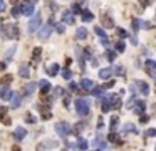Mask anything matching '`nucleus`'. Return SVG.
I'll list each match as a JSON object with an SVG mask.
<instances>
[{
  "mask_svg": "<svg viewBox=\"0 0 156 151\" xmlns=\"http://www.w3.org/2000/svg\"><path fill=\"white\" fill-rule=\"evenodd\" d=\"M148 136H156V129H148Z\"/></svg>",
  "mask_w": 156,
  "mask_h": 151,
  "instance_id": "nucleus-54",
  "label": "nucleus"
},
{
  "mask_svg": "<svg viewBox=\"0 0 156 151\" xmlns=\"http://www.w3.org/2000/svg\"><path fill=\"white\" fill-rule=\"evenodd\" d=\"M118 124H119V118H118V116H113V118H111V122H109V129L116 131L118 129Z\"/></svg>",
  "mask_w": 156,
  "mask_h": 151,
  "instance_id": "nucleus-26",
  "label": "nucleus"
},
{
  "mask_svg": "<svg viewBox=\"0 0 156 151\" xmlns=\"http://www.w3.org/2000/svg\"><path fill=\"white\" fill-rule=\"evenodd\" d=\"M5 65H7V64H4V62H0V69H2V71L5 69Z\"/></svg>",
  "mask_w": 156,
  "mask_h": 151,
  "instance_id": "nucleus-56",
  "label": "nucleus"
},
{
  "mask_svg": "<svg viewBox=\"0 0 156 151\" xmlns=\"http://www.w3.org/2000/svg\"><path fill=\"white\" fill-rule=\"evenodd\" d=\"M54 128H55V133H57L61 138H65L67 134L71 133V124H67V122H64V121L57 122Z\"/></svg>",
  "mask_w": 156,
  "mask_h": 151,
  "instance_id": "nucleus-5",
  "label": "nucleus"
},
{
  "mask_svg": "<svg viewBox=\"0 0 156 151\" xmlns=\"http://www.w3.org/2000/svg\"><path fill=\"white\" fill-rule=\"evenodd\" d=\"M81 12H82V10H81V5L74 4L72 5V14H81Z\"/></svg>",
  "mask_w": 156,
  "mask_h": 151,
  "instance_id": "nucleus-44",
  "label": "nucleus"
},
{
  "mask_svg": "<svg viewBox=\"0 0 156 151\" xmlns=\"http://www.w3.org/2000/svg\"><path fill=\"white\" fill-rule=\"evenodd\" d=\"M62 92H64V91H62V89H61V87H59V86H57V87H55V89H54V96H55V97H57V96H62Z\"/></svg>",
  "mask_w": 156,
  "mask_h": 151,
  "instance_id": "nucleus-47",
  "label": "nucleus"
},
{
  "mask_svg": "<svg viewBox=\"0 0 156 151\" xmlns=\"http://www.w3.org/2000/svg\"><path fill=\"white\" fill-rule=\"evenodd\" d=\"M39 89L42 91V94H47L49 91H51V82H49L47 79H42L39 82Z\"/></svg>",
  "mask_w": 156,
  "mask_h": 151,
  "instance_id": "nucleus-15",
  "label": "nucleus"
},
{
  "mask_svg": "<svg viewBox=\"0 0 156 151\" xmlns=\"http://www.w3.org/2000/svg\"><path fill=\"white\" fill-rule=\"evenodd\" d=\"M139 121H141V124H146V122L149 121V116H146L144 112H143V116H141V119H139Z\"/></svg>",
  "mask_w": 156,
  "mask_h": 151,
  "instance_id": "nucleus-46",
  "label": "nucleus"
},
{
  "mask_svg": "<svg viewBox=\"0 0 156 151\" xmlns=\"http://www.w3.org/2000/svg\"><path fill=\"white\" fill-rule=\"evenodd\" d=\"M40 55H42V49H40V47H35L34 52H32V62L34 64H37V62L40 61Z\"/></svg>",
  "mask_w": 156,
  "mask_h": 151,
  "instance_id": "nucleus-22",
  "label": "nucleus"
},
{
  "mask_svg": "<svg viewBox=\"0 0 156 151\" xmlns=\"http://www.w3.org/2000/svg\"><path fill=\"white\" fill-rule=\"evenodd\" d=\"M69 91H72V92H74V91H77V84L76 82H71L69 84Z\"/></svg>",
  "mask_w": 156,
  "mask_h": 151,
  "instance_id": "nucleus-51",
  "label": "nucleus"
},
{
  "mask_svg": "<svg viewBox=\"0 0 156 151\" xmlns=\"http://www.w3.org/2000/svg\"><path fill=\"white\" fill-rule=\"evenodd\" d=\"M108 101H109V104H111V109L121 108V94H111V96H108Z\"/></svg>",
  "mask_w": 156,
  "mask_h": 151,
  "instance_id": "nucleus-6",
  "label": "nucleus"
},
{
  "mask_svg": "<svg viewBox=\"0 0 156 151\" xmlns=\"http://www.w3.org/2000/svg\"><path fill=\"white\" fill-rule=\"evenodd\" d=\"M153 0H139V4L143 5V7H148V5H151Z\"/></svg>",
  "mask_w": 156,
  "mask_h": 151,
  "instance_id": "nucleus-48",
  "label": "nucleus"
},
{
  "mask_svg": "<svg viewBox=\"0 0 156 151\" xmlns=\"http://www.w3.org/2000/svg\"><path fill=\"white\" fill-rule=\"evenodd\" d=\"M25 121L27 122H35V118H34V116H30V114H27L25 116Z\"/></svg>",
  "mask_w": 156,
  "mask_h": 151,
  "instance_id": "nucleus-50",
  "label": "nucleus"
},
{
  "mask_svg": "<svg viewBox=\"0 0 156 151\" xmlns=\"http://www.w3.org/2000/svg\"><path fill=\"white\" fill-rule=\"evenodd\" d=\"M91 94H92V96H96V97H101L102 94H104V87H102V86H98V87L92 86L91 87Z\"/></svg>",
  "mask_w": 156,
  "mask_h": 151,
  "instance_id": "nucleus-23",
  "label": "nucleus"
},
{
  "mask_svg": "<svg viewBox=\"0 0 156 151\" xmlns=\"http://www.w3.org/2000/svg\"><path fill=\"white\" fill-rule=\"evenodd\" d=\"M94 32H96V35H99L102 39V37H106V34H104V30L101 29V27H98V25H96L94 27Z\"/></svg>",
  "mask_w": 156,
  "mask_h": 151,
  "instance_id": "nucleus-39",
  "label": "nucleus"
},
{
  "mask_svg": "<svg viewBox=\"0 0 156 151\" xmlns=\"http://www.w3.org/2000/svg\"><path fill=\"white\" fill-rule=\"evenodd\" d=\"M106 57H108L109 62H113L114 59H116V52H114V50H106Z\"/></svg>",
  "mask_w": 156,
  "mask_h": 151,
  "instance_id": "nucleus-37",
  "label": "nucleus"
},
{
  "mask_svg": "<svg viewBox=\"0 0 156 151\" xmlns=\"http://www.w3.org/2000/svg\"><path fill=\"white\" fill-rule=\"evenodd\" d=\"M102 106H101V109H102V112H109L111 111V104H109V101H108V96L106 97H102Z\"/></svg>",
  "mask_w": 156,
  "mask_h": 151,
  "instance_id": "nucleus-27",
  "label": "nucleus"
},
{
  "mask_svg": "<svg viewBox=\"0 0 156 151\" xmlns=\"http://www.w3.org/2000/svg\"><path fill=\"white\" fill-rule=\"evenodd\" d=\"M134 104H136V99H134V97H131V99L126 102V108H133Z\"/></svg>",
  "mask_w": 156,
  "mask_h": 151,
  "instance_id": "nucleus-45",
  "label": "nucleus"
},
{
  "mask_svg": "<svg viewBox=\"0 0 156 151\" xmlns=\"http://www.w3.org/2000/svg\"><path fill=\"white\" fill-rule=\"evenodd\" d=\"M141 25L144 27V29H153V24H151V22H141Z\"/></svg>",
  "mask_w": 156,
  "mask_h": 151,
  "instance_id": "nucleus-49",
  "label": "nucleus"
},
{
  "mask_svg": "<svg viewBox=\"0 0 156 151\" xmlns=\"http://www.w3.org/2000/svg\"><path fill=\"white\" fill-rule=\"evenodd\" d=\"M59 72H61V67H59L57 62H55V64H51V65H49V69H47V74H49V76H52V77H54V76H57Z\"/></svg>",
  "mask_w": 156,
  "mask_h": 151,
  "instance_id": "nucleus-18",
  "label": "nucleus"
},
{
  "mask_svg": "<svg viewBox=\"0 0 156 151\" xmlns=\"http://www.w3.org/2000/svg\"><path fill=\"white\" fill-rule=\"evenodd\" d=\"M54 27H55V30H57L59 34H64L65 32V25L64 24H55Z\"/></svg>",
  "mask_w": 156,
  "mask_h": 151,
  "instance_id": "nucleus-40",
  "label": "nucleus"
},
{
  "mask_svg": "<svg viewBox=\"0 0 156 151\" xmlns=\"http://www.w3.org/2000/svg\"><path fill=\"white\" fill-rule=\"evenodd\" d=\"M5 10V0H0V14Z\"/></svg>",
  "mask_w": 156,
  "mask_h": 151,
  "instance_id": "nucleus-52",
  "label": "nucleus"
},
{
  "mask_svg": "<svg viewBox=\"0 0 156 151\" xmlns=\"http://www.w3.org/2000/svg\"><path fill=\"white\" fill-rule=\"evenodd\" d=\"M134 84H136V86H139V91H141L143 96H148V94H149L148 82H144V81H134Z\"/></svg>",
  "mask_w": 156,
  "mask_h": 151,
  "instance_id": "nucleus-12",
  "label": "nucleus"
},
{
  "mask_svg": "<svg viewBox=\"0 0 156 151\" xmlns=\"http://www.w3.org/2000/svg\"><path fill=\"white\" fill-rule=\"evenodd\" d=\"M114 47H116V52H124V49H126V44H124L123 40H118Z\"/></svg>",
  "mask_w": 156,
  "mask_h": 151,
  "instance_id": "nucleus-35",
  "label": "nucleus"
},
{
  "mask_svg": "<svg viewBox=\"0 0 156 151\" xmlns=\"http://www.w3.org/2000/svg\"><path fill=\"white\" fill-rule=\"evenodd\" d=\"M113 74H116V76H121L123 77L126 72H124V67L123 65H114V69H113Z\"/></svg>",
  "mask_w": 156,
  "mask_h": 151,
  "instance_id": "nucleus-31",
  "label": "nucleus"
},
{
  "mask_svg": "<svg viewBox=\"0 0 156 151\" xmlns=\"http://www.w3.org/2000/svg\"><path fill=\"white\" fill-rule=\"evenodd\" d=\"M15 50H17V47H10V49H8V52L5 54V61H7V62L12 61V57H14V54H15Z\"/></svg>",
  "mask_w": 156,
  "mask_h": 151,
  "instance_id": "nucleus-33",
  "label": "nucleus"
},
{
  "mask_svg": "<svg viewBox=\"0 0 156 151\" xmlns=\"http://www.w3.org/2000/svg\"><path fill=\"white\" fill-rule=\"evenodd\" d=\"M10 96H12V92H10V89H8V86H2L0 87V97L4 101H8L10 99Z\"/></svg>",
  "mask_w": 156,
  "mask_h": 151,
  "instance_id": "nucleus-14",
  "label": "nucleus"
},
{
  "mask_svg": "<svg viewBox=\"0 0 156 151\" xmlns=\"http://www.w3.org/2000/svg\"><path fill=\"white\" fill-rule=\"evenodd\" d=\"M20 7H22V14H24V15H27V17H30V15L34 14V10H35V7H34V4H32V2H27V4L20 5Z\"/></svg>",
  "mask_w": 156,
  "mask_h": 151,
  "instance_id": "nucleus-11",
  "label": "nucleus"
},
{
  "mask_svg": "<svg viewBox=\"0 0 156 151\" xmlns=\"http://www.w3.org/2000/svg\"><path fill=\"white\" fill-rule=\"evenodd\" d=\"M62 22H64L65 25H72L74 22H76L74 14H72L71 10H64V12H62Z\"/></svg>",
  "mask_w": 156,
  "mask_h": 151,
  "instance_id": "nucleus-8",
  "label": "nucleus"
},
{
  "mask_svg": "<svg viewBox=\"0 0 156 151\" xmlns=\"http://www.w3.org/2000/svg\"><path fill=\"white\" fill-rule=\"evenodd\" d=\"M18 74H20L22 77H29V76H30V69L27 67V65H22V67L18 69Z\"/></svg>",
  "mask_w": 156,
  "mask_h": 151,
  "instance_id": "nucleus-30",
  "label": "nucleus"
},
{
  "mask_svg": "<svg viewBox=\"0 0 156 151\" xmlns=\"http://www.w3.org/2000/svg\"><path fill=\"white\" fill-rule=\"evenodd\" d=\"M14 136H15V139H17V141H22L24 138L27 136L25 128H17V129H15V133H14Z\"/></svg>",
  "mask_w": 156,
  "mask_h": 151,
  "instance_id": "nucleus-17",
  "label": "nucleus"
},
{
  "mask_svg": "<svg viewBox=\"0 0 156 151\" xmlns=\"http://www.w3.org/2000/svg\"><path fill=\"white\" fill-rule=\"evenodd\" d=\"M4 34H5L7 39H18L20 30H18V27L15 24H5L4 25Z\"/></svg>",
  "mask_w": 156,
  "mask_h": 151,
  "instance_id": "nucleus-1",
  "label": "nucleus"
},
{
  "mask_svg": "<svg viewBox=\"0 0 156 151\" xmlns=\"http://www.w3.org/2000/svg\"><path fill=\"white\" fill-rule=\"evenodd\" d=\"M10 99H12V108H18V106H20V94L12 92Z\"/></svg>",
  "mask_w": 156,
  "mask_h": 151,
  "instance_id": "nucleus-24",
  "label": "nucleus"
},
{
  "mask_svg": "<svg viewBox=\"0 0 156 151\" xmlns=\"http://www.w3.org/2000/svg\"><path fill=\"white\" fill-rule=\"evenodd\" d=\"M7 111H8V109L5 108V106H0V121H2L5 116H7Z\"/></svg>",
  "mask_w": 156,
  "mask_h": 151,
  "instance_id": "nucleus-43",
  "label": "nucleus"
},
{
  "mask_svg": "<svg viewBox=\"0 0 156 151\" xmlns=\"http://www.w3.org/2000/svg\"><path fill=\"white\" fill-rule=\"evenodd\" d=\"M131 27H133V32H138L139 30V27H141V20H139V18H133V20H131Z\"/></svg>",
  "mask_w": 156,
  "mask_h": 151,
  "instance_id": "nucleus-28",
  "label": "nucleus"
},
{
  "mask_svg": "<svg viewBox=\"0 0 156 151\" xmlns=\"http://www.w3.org/2000/svg\"><path fill=\"white\" fill-rule=\"evenodd\" d=\"M10 82H12V76H10V74H7V76L4 77V81H2V86H8Z\"/></svg>",
  "mask_w": 156,
  "mask_h": 151,
  "instance_id": "nucleus-42",
  "label": "nucleus"
},
{
  "mask_svg": "<svg viewBox=\"0 0 156 151\" xmlns=\"http://www.w3.org/2000/svg\"><path fill=\"white\" fill-rule=\"evenodd\" d=\"M77 148H79V149H87V141L81 138V139L77 141Z\"/></svg>",
  "mask_w": 156,
  "mask_h": 151,
  "instance_id": "nucleus-38",
  "label": "nucleus"
},
{
  "mask_svg": "<svg viewBox=\"0 0 156 151\" xmlns=\"http://www.w3.org/2000/svg\"><path fill=\"white\" fill-rule=\"evenodd\" d=\"M116 34H118V35H119V37H121V39H126V37H128V35H129V34H128V32H126V30H124V29H123V27H118V29H116Z\"/></svg>",
  "mask_w": 156,
  "mask_h": 151,
  "instance_id": "nucleus-36",
  "label": "nucleus"
},
{
  "mask_svg": "<svg viewBox=\"0 0 156 151\" xmlns=\"http://www.w3.org/2000/svg\"><path fill=\"white\" fill-rule=\"evenodd\" d=\"M29 2H32V4H35V2H37V0H29Z\"/></svg>",
  "mask_w": 156,
  "mask_h": 151,
  "instance_id": "nucleus-58",
  "label": "nucleus"
},
{
  "mask_svg": "<svg viewBox=\"0 0 156 151\" xmlns=\"http://www.w3.org/2000/svg\"><path fill=\"white\" fill-rule=\"evenodd\" d=\"M62 77H64V79H67V81H71V79H72V72H71L69 65L62 69Z\"/></svg>",
  "mask_w": 156,
  "mask_h": 151,
  "instance_id": "nucleus-29",
  "label": "nucleus"
},
{
  "mask_svg": "<svg viewBox=\"0 0 156 151\" xmlns=\"http://www.w3.org/2000/svg\"><path fill=\"white\" fill-rule=\"evenodd\" d=\"M151 112H153V114H156V102H154V104H151Z\"/></svg>",
  "mask_w": 156,
  "mask_h": 151,
  "instance_id": "nucleus-55",
  "label": "nucleus"
},
{
  "mask_svg": "<svg viewBox=\"0 0 156 151\" xmlns=\"http://www.w3.org/2000/svg\"><path fill=\"white\" fill-rule=\"evenodd\" d=\"M111 74H113V69L111 67H106V69H101V71H99V77H101V79H109V77H111Z\"/></svg>",
  "mask_w": 156,
  "mask_h": 151,
  "instance_id": "nucleus-21",
  "label": "nucleus"
},
{
  "mask_svg": "<svg viewBox=\"0 0 156 151\" xmlns=\"http://www.w3.org/2000/svg\"><path fill=\"white\" fill-rule=\"evenodd\" d=\"M101 22H102V27H106V29L114 27V20H113V17H111L109 14H102L101 15Z\"/></svg>",
  "mask_w": 156,
  "mask_h": 151,
  "instance_id": "nucleus-9",
  "label": "nucleus"
},
{
  "mask_svg": "<svg viewBox=\"0 0 156 151\" xmlns=\"http://www.w3.org/2000/svg\"><path fill=\"white\" fill-rule=\"evenodd\" d=\"M151 77H154V81H156V72H154V74H153V76H151Z\"/></svg>",
  "mask_w": 156,
  "mask_h": 151,
  "instance_id": "nucleus-57",
  "label": "nucleus"
},
{
  "mask_svg": "<svg viewBox=\"0 0 156 151\" xmlns=\"http://www.w3.org/2000/svg\"><path fill=\"white\" fill-rule=\"evenodd\" d=\"M82 129H84V124H82V122H77V124L74 126V133H76V134H79Z\"/></svg>",
  "mask_w": 156,
  "mask_h": 151,
  "instance_id": "nucleus-41",
  "label": "nucleus"
},
{
  "mask_svg": "<svg viewBox=\"0 0 156 151\" xmlns=\"http://www.w3.org/2000/svg\"><path fill=\"white\" fill-rule=\"evenodd\" d=\"M94 148L98 149H108V143H106V138L101 133L96 134V141H94Z\"/></svg>",
  "mask_w": 156,
  "mask_h": 151,
  "instance_id": "nucleus-7",
  "label": "nucleus"
},
{
  "mask_svg": "<svg viewBox=\"0 0 156 151\" xmlns=\"http://www.w3.org/2000/svg\"><path fill=\"white\" fill-rule=\"evenodd\" d=\"M76 111H77V114L79 116H87L89 114V102H87L86 99H76Z\"/></svg>",
  "mask_w": 156,
  "mask_h": 151,
  "instance_id": "nucleus-2",
  "label": "nucleus"
},
{
  "mask_svg": "<svg viewBox=\"0 0 156 151\" xmlns=\"http://www.w3.org/2000/svg\"><path fill=\"white\" fill-rule=\"evenodd\" d=\"M113 86H114V81H109V82L106 84V86H102V87H104V89H108V87H113Z\"/></svg>",
  "mask_w": 156,
  "mask_h": 151,
  "instance_id": "nucleus-53",
  "label": "nucleus"
},
{
  "mask_svg": "<svg viewBox=\"0 0 156 151\" xmlns=\"http://www.w3.org/2000/svg\"><path fill=\"white\" fill-rule=\"evenodd\" d=\"M35 89H37V84H35V82L25 84V86L22 87V96H32Z\"/></svg>",
  "mask_w": 156,
  "mask_h": 151,
  "instance_id": "nucleus-10",
  "label": "nucleus"
},
{
  "mask_svg": "<svg viewBox=\"0 0 156 151\" xmlns=\"http://www.w3.org/2000/svg\"><path fill=\"white\" fill-rule=\"evenodd\" d=\"M81 15H82L84 22H92V20H94V15H92L89 10H82V12H81Z\"/></svg>",
  "mask_w": 156,
  "mask_h": 151,
  "instance_id": "nucleus-25",
  "label": "nucleus"
},
{
  "mask_svg": "<svg viewBox=\"0 0 156 151\" xmlns=\"http://www.w3.org/2000/svg\"><path fill=\"white\" fill-rule=\"evenodd\" d=\"M54 18H51V20H49V24H45L42 27V29L39 30V40H47L49 39V35H51V30H52V27H54Z\"/></svg>",
  "mask_w": 156,
  "mask_h": 151,
  "instance_id": "nucleus-3",
  "label": "nucleus"
},
{
  "mask_svg": "<svg viewBox=\"0 0 156 151\" xmlns=\"http://www.w3.org/2000/svg\"><path fill=\"white\" fill-rule=\"evenodd\" d=\"M108 139L111 141V143H114V144H123V139H121L119 134H116V131H111L109 136H108Z\"/></svg>",
  "mask_w": 156,
  "mask_h": 151,
  "instance_id": "nucleus-13",
  "label": "nucleus"
},
{
  "mask_svg": "<svg viewBox=\"0 0 156 151\" xmlns=\"http://www.w3.org/2000/svg\"><path fill=\"white\" fill-rule=\"evenodd\" d=\"M42 24V15L40 14H32V18H30L29 25H27V30L29 32H35L39 29V25Z\"/></svg>",
  "mask_w": 156,
  "mask_h": 151,
  "instance_id": "nucleus-4",
  "label": "nucleus"
},
{
  "mask_svg": "<svg viewBox=\"0 0 156 151\" xmlns=\"http://www.w3.org/2000/svg\"><path fill=\"white\" fill-rule=\"evenodd\" d=\"M126 133L139 134V129H138V128H136L134 124H133V122H126V124H124V134H126Z\"/></svg>",
  "mask_w": 156,
  "mask_h": 151,
  "instance_id": "nucleus-16",
  "label": "nucleus"
},
{
  "mask_svg": "<svg viewBox=\"0 0 156 151\" xmlns=\"http://www.w3.org/2000/svg\"><path fill=\"white\" fill-rule=\"evenodd\" d=\"M81 86H82L84 89H91V87L94 86V82H92L91 79H82L81 81Z\"/></svg>",
  "mask_w": 156,
  "mask_h": 151,
  "instance_id": "nucleus-32",
  "label": "nucleus"
},
{
  "mask_svg": "<svg viewBox=\"0 0 156 151\" xmlns=\"http://www.w3.org/2000/svg\"><path fill=\"white\" fill-rule=\"evenodd\" d=\"M22 14V7L20 5H15L14 8H12V17H15V18H18V15Z\"/></svg>",
  "mask_w": 156,
  "mask_h": 151,
  "instance_id": "nucleus-34",
  "label": "nucleus"
},
{
  "mask_svg": "<svg viewBox=\"0 0 156 151\" xmlns=\"http://www.w3.org/2000/svg\"><path fill=\"white\" fill-rule=\"evenodd\" d=\"M136 102H138V104L133 106V108H134V112L136 114H143V112H144V108H146V102L144 101H136Z\"/></svg>",
  "mask_w": 156,
  "mask_h": 151,
  "instance_id": "nucleus-19",
  "label": "nucleus"
},
{
  "mask_svg": "<svg viewBox=\"0 0 156 151\" xmlns=\"http://www.w3.org/2000/svg\"><path fill=\"white\" fill-rule=\"evenodd\" d=\"M87 37V29L86 27H79V29L76 30V39L77 40H84Z\"/></svg>",
  "mask_w": 156,
  "mask_h": 151,
  "instance_id": "nucleus-20",
  "label": "nucleus"
}]
</instances>
